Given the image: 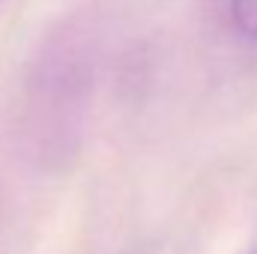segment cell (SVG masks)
Masks as SVG:
<instances>
[{"label": "cell", "mask_w": 257, "mask_h": 254, "mask_svg": "<svg viewBox=\"0 0 257 254\" xmlns=\"http://www.w3.org/2000/svg\"><path fill=\"white\" fill-rule=\"evenodd\" d=\"M230 21L242 36L257 39V0H230Z\"/></svg>", "instance_id": "1"}]
</instances>
